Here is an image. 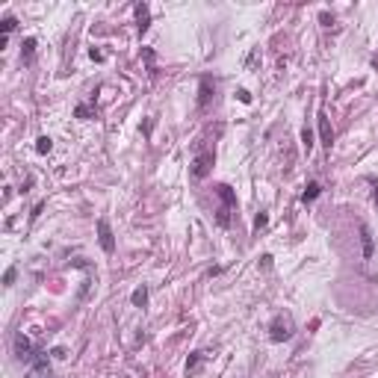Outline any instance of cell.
Listing matches in <instances>:
<instances>
[{
  "label": "cell",
  "mask_w": 378,
  "mask_h": 378,
  "mask_svg": "<svg viewBox=\"0 0 378 378\" xmlns=\"http://www.w3.org/2000/svg\"><path fill=\"white\" fill-rule=\"evenodd\" d=\"M213 163H216V154L213 151H195V157H192V163H189V175H192V180H204V177L213 172Z\"/></svg>",
  "instance_id": "1"
},
{
  "label": "cell",
  "mask_w": 378,
  "mask_h": 378,
  "mask_svg": "<svg viewBox=\"0 0 378 378\" xmlns=\"http://www.w3.org/2000/svg\"><path fill=\"white\" fill-rule=\"evenodd\" d=\"M293 319L284 316V313H278V316L269 322V340L272 343H287L290 337H293Z\"/></svg>",
  "instance_id": "2"
},
{
  "label": "cell",
  "mask_w": 378,
  "mask_h": 378,
  "mask_svg": "<svg viewBox=\"0 0 378 378\" xmlns=\"http://www.w3.org/2000/svg\"><path fill=\"white\" fill-rule=\"evenodd\" d=\"M24 378H56L53 369H50V361H47V352L35 349V357H33V369L27 372Z\"/></svg>",
  "instance_id": "3"
},
{
  "label": "cell",
  "mask_w": 378,
  "mask_h": 378,
  "mask_svg": "<svg viewBox=\"0 0 378 378\" xmlns=\"http://www.w3.org/2000/svg\"><path fill=\"white\" fill-rule=\"evenodd\" d=\"M12 349H15V357H18V361H33V357H35V346H33V340H30L24 331H18V334H15Z\"/></svg>",
  "instance_id": "4"
},
{
  "label": "cell",
  "mask_w": 378,
  "mask_h": 378,
  "mask_svg": "<svg viewBox=\"0 0 378 378\" xmlns=\"http://www.w3.org/2000/svg\"><path fill=\"white\" fill-rule=\"evenodd\" d=\"M213 98H216V80L210 74H204L198 80V109H207Z\"/></svg>",
  "instance_id": "5"
},
{
  "label": "cell",
  "mask_w": 378,
  "mask_h": 378,
  "mask_svg": "<svg viewBox=\"0 0 378 378\" xmlns=\"http://www.w3.org/2000/svg\"><path fill=\"white\" fill-rule=\"evenodd\" d=\"M98 242H101V248H104L106 254L116 251V236H112V228H109L106 219H98Z\"/></svg>",
  "instance_id": "6"
},
{
  "label": "cell",
  "mask_w": 378,
  "mask_h": 378,
  "mask_svg": "<svg viewBox=\"0 0 378 378\" xmlns=\"http://www.w3.org/2000/svg\"><path fill=\"white\" fill-rule=\"evenodd\" d=\"M361 251H364V260H372V254H375V239H372V231H369V224L361 222Z\"/></svg>",
  "instance_id": "7"
},
{
  "label": "cell",
  "mask_w": 378,
  "mask_h": 378,
  "mask_svg": "<svg viewBox=\"0 0 378 378\" xmlns=\"http://www.w3.org/2000/svg\"><path fill=\"white\" fill-rule=\"evenodd\" d=\"M216 195L222 198V207H228V210H236V192L228 183H219L216 186Z\"/></svg>",
  "instance_id": "8"
},
{
  "label": "cell",
  "mask_w": 378,
  "mask_h": 378,
  "mask_svg": "<svg viewBox=\"0 0 378 378\" xmlns=\"http://www.w3.org/2000/svg\"><path fill=\"white\" fill-rule=\"evenodd\" d=\"M136 27H139V33H148V27H151V9H148V3H136Z\"/></svg>",
  "instance_id": "9"
},
{
  "label": "cell",
  "mask_w": 378,
  "mask_h": 378,
  "mask_svg": "<svg viewBox=\"0 0 378 378\" xmlns=\"http://www.w3.org/2000/svg\"><path fill=\"white\" fill-rule=\"evenodd\" d=\"M319 136H322V145L331 151V142H334V130H331V121L325 116H319Z\"/></svg>",
  "instance_id": "10"
},
{
  "label": "cell",
  "mask_w": 378,
  "mask_h": 378,
  "mask_svg": "<svg viewBox=\"0 0 378 378\" xmlns=\"http://www.w3.org/2000/svg\"><path fill=\"white\" fill-rule=\"evenodd\" d=\"M35 45H39V42H35L33 35H30V39H24V45H21V59L27 62V65H33V59H35Z\"/></svg>",
  "instance_id": "11"
},
{
  "label": "cell",
  "mask_w": 378,
  "mask_h": 378,
  "mask_svg": "<svg viewBox=\"0 0 378 378\" xmlns=\"http://www.w3.org/2000/svg\"><path fill=\"white\" fill-rule=\"evenodd\" d=\"M204 361H207V354H204V352H192V354H189V361H186V375L198 372Z\"/></svg>",
  "instance_id": "12"
},
{
  "label": "cell",
  "mask_w": 378,
  "mask_h": 378,
  "mask_svg": "<svg viewBox=\"0 0 378 378\" xmlns=\"http://www.w3.org/2000/svg\"><path fill=\"white\" fill-rule=\"evenodd\" d=\"M130 301H133V307H145L148 305V287H145V284L136 287V290L130 293Z\"/></svg>",
  "instance_id": "13"
},
{
  "label": "cell",
  "mask_w": 378,
  "mask_h": 378,
  "mask_svg": "<svg viewBox=\"0 0 378 378\" xmlns=\"http://www.w3.org/2000/svg\"><path fill=\"white\" fill-rule=\"evenodd\" d=\"M319 192H322V186H319L316 180H310V183L305 186V192H301V201H305V204H310V201L319 198Z\"/></svg>",
  "instance_id": "14"
},
{
  "label": "cell",
  "mask_w": 378,
  "mask_h": 378,
  "mask_svg": "<svg viewBox=\"0 0 378 378\" xmlns=\"http://www.w3.org/2000/svg\"><path fill=\"white\" fill-rule=\"evenodd\" d=\"M15 27H18V18H15V15H6V18L0 21V30H3L6 39H9V33H15Z\"/></svg>",
  "instance_id": "15"
},
{
  "label": "cell",
  "mask_w": 378,
  "mask_h": 378,
  "mask_svg": "<svg viewBox=\"0 0 378 378\" xmlns=\"http://www.w3.org/2000/svg\"><path fill=\"white\" fill-rule=\"evenodd\" d=\"M35 151H39V154H50V151H53V139H50V136H39V139H35Z\"/></svg>",
  "instance_id": "16"
},
{
  "label": "cell",
  "mask_w": 378,
  "mask_h": 378,
  "mask_svg": "<svg viewBox=\"0 0 378 378\" xmlns=\"http://www.w3.org/2000/svg\"><path fill=\"white\" fill-rule=\"evenodd\" d=\"M301 145H305V151L310 154V148H313V130H310V127L301 130Z\"/></svg>",
  "instance_id": "17"
},
{
  "label": "cell",
  "mask_w": 378,
  "mask_h": 378,
  "mask_svg": "<svg viewBox=\"0 0 378 378\" xmlns=\"http://www.w3.org/2000/svg\"><path fill=\"white\" fill-rule=\"evenodd\" d=\"M74 116L77 118H92L94 116V109L89 104H77V109H74Z\"/></svg>",
  "instance_id": "18"
},
{
  "label": "cell",
  "mask_w": 378,
  "mask_h": 378,
  "mask_svg": "<svg viewBox=\"0 0 378 378\" xmlns=\"http://www.w3.org/2000/svg\"><path fill=\"white\" fill-rule=\"evenodd\" d=\"M15 278H18V269H15V266H9V269L3 272V284H6V287H12Z\"/></svg>",
  "instance_id": "19"
},
{
  "label": "cell",
  "mask_w": 378,
  "mask_h": 378,
  "mask_svg": "<svg viewBox=\"0 0 378 378\" xmlns=\"http://www.w3.org/2000/svg\"><path fill=\"white\" fill-rule=\"evenodd\" d=\"M266 224H269V216H266V213L260 210V213H257V219H254V231H260V228H266Z\"/></svg>",
  "instance_id": "20"
},
{
  "label": "cell",
  "mask_w": 378,
  "mask_h": 378,
  "mask_svg": "<svg viewBox=\"0 0 378 378\" xmlns=\"http://www.w3.org/2000/svg\"><path fill=\"white\" fill-rule=\"evenodd\" d=\"M260 59V47H254V50H251V53H248V59H245V65L248 68H254V62H257Z\"/></svg>",
  "instance_id": "21"
},
{
  "label": "cell",
  "mask_w": 378,
  "mask_h": 378,
  "mask_svg": "<svg viewBox=\"0 0 378 378\" xmlns=\"http://www.w3.org/2000/svg\"><path fill=\"white\" fill-rule=\"evenodd\" d=\"M236 98H239L242 104H251V92H248V89H239V92H236Z\"/></svg>",
  "instance_id": "22"
},
{
  "label": "cell",
  "mask_w": 378,
  "mask_h": 378,
  "mask_svg": "<svg viewBox=\"0 0 378 378\" xmlns=\"http://www.w3.org/2000/svg\"><path fill=\"white\" fill-rule=\"evenodd\" d=\"M369 183H372V201H375V207H378V180L375 177H369Z\"/></svg>",
  "instance_id": "23"
},
{
  "label": "cell",
  "mask_w": 378,
  "mask_h": 378,
  "mask_svg": "<svg viewBox=\"0 0 378 378\" xmlns=\"http://www.w3.org/2000/svg\"><path fill=\"white\" fill-rule=\"evenodd\" d=\"M319 21L325 24V27H331V24H334V18H331L328 12H319Z\"/></svg>",
  "instance_id": "24"
},
{
  "label": "cell",
  "mask_w": 378,
  "mask_h": 378,
  "mask_svg": "<svg viewBox=\"0 0 378 378\" xmlns=\"http://www.w3.org/2000/svg\"><path fill=\"white\" fill-rule=\"evenodd\" d=\"M45 210V204H35L33 207V213H30V222H35V219H39V213Z\"/></svg>",
  "instance_id": "25"
},
{
  "label": "cell",
  "mask_w": 378,
  "mask_h": 378,
  "mask_svg": "<svg viewBox=\"0 0 378 378\" xmlns=\"http://www.w3.org/2000/svg\"><path fill=\"white\" fill-rule=\"evenodd\" d=\"M89 56H92L94 62H104V53H101V50H94V47H92V50H89Z\"/></svg>",
  "instance_id": "26"
},
{
  "label": "cell",
  "mask_w": 378,
  "mask_h": 378,
  "mask_svg": "<svg viewBox=\"0 0 378 378\" xmlns=\"http://www.w3.org/2000/svg\"><path fill=\"white\" fill-rule=\"evenodd\" d=\"M260 266H263V269H269V266H272V254H263V257H260Z\"/></svg>",
  "instance_id": "27"
},
{
  "label": "cell",
  "mask_w": 378,
  "mask_h": 378,
  "mask_svg": "<svg viewBox=\"0 0 378 378\" xmlns=\"http://www.w3.org/2000/svg\"><path fill=\"white\" fill-rule=\"evenodd\" d=\"M50 354H53V357H59V361H62V357H65V349H62V346H56V349H53V352H50Z\"/></svg>",
  "instance_id": "28"
}]
</instances>
